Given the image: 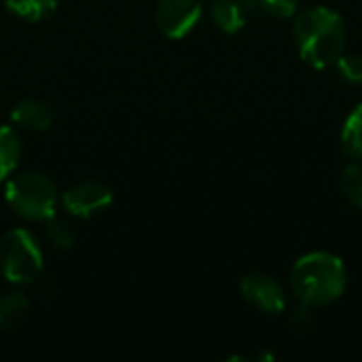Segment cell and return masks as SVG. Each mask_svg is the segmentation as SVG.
I'll return each instance as SVG.
<instances>
[{
	"label": "cell",
	"instance_id": "10",
	"mask_svg": "<svg viewBox=\"0 0 362 362\" xmlns=\"http://www.w3.org/2000/svg\"><path fill=\"white\" fill-rule=\"evenodd\" d=\"M28 310H30V299L23 293L11 291L2 295L0 297V333L15 331L25 320Z\"/></svg>",
	"mask_w": 362,
	"mask_h": 362
},
{
	"label": "cell",
	"instance_id": "1",
	"mask_svg": "<svg viewBox=\"0 0 362 362\" xmlns=\"http://www.w3.org/2000/svg\"><path fill=\"white\" fill-rule=\"evenodd\" d=\"M293 36L301 59L312 68L325 70L344 53L348 30L341 15L335 11L327 6H310L297 13Z\"/></svg>",
	"mask_w": 362,
	"mask_h": 362
},
{
	"label": "cell",
	"instance_id": "12",
	"mask_svg": "<svg viewBox=\"0 0 362 362\" xmlns=\"http://www.w3.org/2000/svg\"><path fill=\"white\" fill-rule=\"evenodd\" d=\"M21 157V140L11 125H0V182L17 168Z\"/></svg>",
	"mask_w": 362,
	"mask_h": 362
},
{
	"label": "cell",
	"instance_id": "16",
	"mask_svg": "<svg viewBox=\"0 0 362 362\" xmlns=\"http://www.w3.org/2000/svg\"><path fill=\"white\" fill-rule=\"evenodd\" d=\"M337 72L344 81L352 85H362V55L358 53H341L335 62Z\"/></svg>",
	"mask_w": 362,
	"mask_h": 362
},
{
	"label": "cell",
	"instance_id": "17",
	"mask_svg": "<svg viewBox=\"0 0 362 362\" xmlns=\"http://www.w3.org/2000/svg\"><path fill=\"white\" fill-rule=\"evenodd\" d=\"M259 8H263L265 13L274 15V17H295L297 8H299V0H259Z\"/></svg>",
	"mask_w": 362,
	"mask_h": 362
},
{
	"label": "cell",
	"instance_id": "15",
	"mask_svg": "<svg viewBox=\"0 0 362 362\" xmlns=\"http://www.w3.org/2000/svg\"><path fill=\"white\" fill-rule=\"evenodd\" d=\"M339 189L354 208H362V165L352 163L341 172Z\"/></svg>",
	"mask_w": 362,
	"mask_h": 362
},
{
	"label": "cell",
	"instance_id": "6",
	"mask_svg": "<svg viewBox=\"0 0 362 362\" xmlns=\"http://www.w3.org/2000/svg\"><path fill=\"white\" fill-rule=\"evenodd\" d=\"M62 204L76 218H93L110 208L112 191L100 180H83L62 195Z\"/></svg>",
	"mask_w": 362,
	"mask_h": 362
},
{
	"label": "cell",
	"instance_id": "4",
	"mask_svg": "<svg viewBox=\"0 0 362 362\" xmlns=\"http://www.w3.org/2000/svg\"><path fill=\"white\" fill-rule=\"evenodd\" d=\"M42 272V250L25 229H11L0 238V276L13 284H30Z\"/></svg>",
	"mask_w": 362,
	"mask_h": 362
},
{
	"label": "cell",
	"instance_id": "2",
	"mask_svg": "<svg viewBox=\"0 0 362 362\" xmlns=\"http://www.w3.org/2000/svg\"><path fill=\"white\" fill-rule=\"evenodd\" d=\"M348 272L344 261L331 252H310L291 272L293 295L308 308L331 305L346 293Z\"/></svg>",
	"mask_w": 362,
	"mask_h": 362
},
{
	"label": "cell",
	"instance_id": "5",
	"mask_svg": "<svg viewBox=\"0 0 362 362\" xmlns=\"http://www.w3.org/2000/svg\"><path fill=\"white\" fill-rule=\"evenodd\" d=\"M204 11V0H159L155 23L165 38L180 40L197 23Z\"/></svg>",
	"mask_w": 362,
	"mask_h": 362
},
{
	"label": "cell",
	"instance_id": "14",
	"mask_svg": "<svg viewBox=\"0 0 362 362\" xmlns=\"http://www.w3.org/2000/svg\"><path fill=\"white\" fill-rule=\"evenodd\" d=\"M45 235L59 250H66V248H70L74 244V229H72V225L66 218L57 216V214H53V216H49L45 221Z\"/></svg>",
	"mask_w": 362,
	"mask_h": 362
},
{
	"label": "cell",
	"instance_id": "19",
	"mask_svg": "<svg viewBox=\"0 0 362 362\" xmlns=\"http://www.w3.org/2000/svg\"><path fill=\"white\" fill-rule=\"evenodd\" d=\"M238 2H240V4H242V6H244L248 13H250V15H252V13L259 8V0H238Z\"/></svg>",
	"mask_w": 362,
	"mask_h": 362
},
{
	"label": "cell",
	"instance_id": "9",
	"mask_svg": "<svg viewBox=\"0 0 362 362\" xmlns=\"http://www.w3.org/2000/svg\"><path fill=\"white\" fill-rule=\"evenodd\" d=\"M210 13H212L214 23L227 34L240 32L250 17V13L238 0H212Z\"/></svg>",
	"mask_w": 362,
	"mask_h": 362
},
{
	"label": "cell",
	"instance_id": "11",
	"mask_svg": "<svg viewBox=\"0 0 362 362\" xmlns=\"http://www.w3.org/2000/svg\"><path fill=\"white\" fill-rule=\"evenodd\" d=\"M4 4L8 13L28 23L45 21L57 11V0H4Z\"/></svg>",
	"mask_w": 362,
	"mask_h": 362
},
{
	"label": "cell",
	"instance_id": "7",
	"mask_svg": "<svg viewBox=\"0 0 362 362\" xmlns=\"http://www.w3.org/2000/svg\"><path fill=\"white\" fill-rule=\"evenodd\" d=\"M242 299L263 314H280L286 308V295L278 280L265 274H248L240 282Z\"/></svg>",
	"mask_w": 362,
	"mask_h": 362
},
{
	"label": "cell",
	"instance_id": "8",
	"mask_svg": "<svg viewBox=\"0 0 362 362\" xmlns=\"http://www.w3.org/2000/svg\"><path fill=\"white\" fill-rule=\"evenodd\" d=\"M53 121H55L53 106L36 98L21 100L11 110V123L28 132H47L53 125Z\"/></svg>",
	"mask_w": 362,
	"mask_h": 362
},
{
	"label": "cell",
	"instance_id": "13",
	"mask_svg": "<svg viewBox=\"0 0 362 362\" xmlns=\"http://www.w3.org/2000/svg\"><path fill=\"white\" fill-rule=\"evenodd\" d=\"M341 148L350 159L362 161V102L348 115L341 129Z\"/></svg>",
	"mask_w": 362,
	"mask_h": 362
},
{
	"label": "cell",
	"instance_id": "18",
	"mask_svg": "<svg viewBox=\"0 0 362 362\" xmlns=\"http://www.w3.org/2000/svg\"><path fill=\"white\" fill-rule=\"evenodd\" d=\"M291 327H293L295 333H305V331H310L314 327V318H312L308 305L295 310V314L291 316Z\"/></svg>",
	"mask_w": 362,
	"mask_h": 362
},
{
	"label": "cell",
	"instance_id": "3",
	"mask_svg": "<svg viewBox=\"0 0 362 362\" xmlns=\"http://www.w3.org/2000/svg\"><path fill=\"white\" fill-rule=\"evenodd\" d=\"M4 197L11 210L25 221H47L55 214L59 202L55 185L38 172L13 176L6 182Z\"/></svg>",
	"mask_w": 362,
	"mask_h": 362
}]
</instances>
